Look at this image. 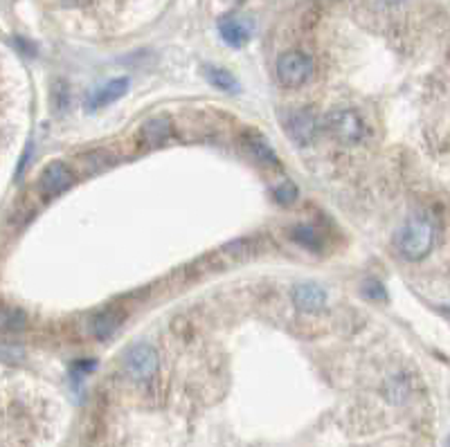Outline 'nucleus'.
Segmentation results:
<instances>
[{
	"label": "nucleus",
	"mask_w": 450,
	"mask_h": 447,
	"mask_svg": "<svg viewBox=\"0 0 450 447\" xmlns=\"http://www.w3.org/2000/svg\"><path fill=\"white\" fill-rule=\"evenodd\" d=\"M284 128L288 137L300 144V147H308L320 133V120L315 117V112H311L308 108H298L286 112L284 117Z\"/></svg>",
	"instance_id": "nucleus-5"
},
{
	"label": "nucleus",
	"mask_w": 450,
	"mask_h": 447,
	"mask_svg": "<svg viewBox=\"0 0 450 447\" xmlns=\"http://www.w3.org/2000/svg\"><path fill=\"white\" fill-rule=\"evenodd\" d=\"M27 324V317L21 308H14V306H5L3 308V328L7 330V333H16V330L25 328Z\"/></svg>",
	"instance_id": "nucleus-15"
},
{
	"label": "nucleus",
	"mask_w": 450,
	"mask_h": 447,
	"mask_svg": "<svg viewBox=\"0 0 450 447\" xmlns=\"http://www.w3.org/2000/svg\"><path fill=\"white\" fill-rule=\"evenodd\" d=\"M122 324V315L117 310H102L93 317L90 322V330L97 340H108L115 335V330Z\"/></svg>",
	"instance_id": "nucleus-11"
},
{
	"label": "nucleus",
	"mask_w": 450,
	"mask_h": 447,
	"mask_svg": "<svg viewBox=\"0 0 450 447\" xmlns=\"http://www.w3.org/2000/svg\"><path fill=\"white\" fill-rule=\"evenodd\" d=\"M248 151H250L252 155H255L259 162H266V164H279L275 151L271 149V144L266 142L261 135H257V133H250V135H248Z\"/></svg>",
	"instance_id": "nucleus-14"
},
{
	"label": "nucleus",
	"mask_w": 450,
	"mask_h": 447,
	"mask_svg": "<svg viewBox=\"0 0 450 447\" xmlns=\"http://www.w3.org/2000/svg\"><path fill=\"white\" fill-rule=\"evenodd\" d=\"M219 32L221 38L228 43L230 48H244L250 41V27L246 21L236 19V16H225L219 21Z\"/></svg>",
	"instance_id": "nucleus-9"
},
{
	"label": "nucleus",
	"mask_w": 450,
	"mask_h": 447,
	"mask_svg": "<svg viewBox=\"0 0 450 447\" xmlns=\"http://www.w3.org/2000/svg\"><path fill=\"white\" fill-rule=\"evenodd\" d=\"M205 79L223 93H239V81L234 79L232 72L223 68H212V65L205 68Z\"/></svg>",
	"instance_id": "nucleus-12"
},
{
	"label": "nucleus",
	"mask_w": 450,
	"mask_h": 447,
	"mask_svg": "<svg viewBox=\"0 0 450 447\" xmlns=\"http://www.w3.org/2000/svg\"><path fill=\"white\" fill-rule=\"evenodd\" d=\"M14 48H19L25 56H34L36 54V48L30 46V43H27L25 38H14Z\"/></svg>",
	"instance_id": "nucleus-19"
},
{
	"label": "nucleus",
	"mask_w": 450,
	"mask_h": 447,
	"mask_svg": "<svg viewBox=\"0 0 450 447\" xmlns=\"http://www.w3.org/2000/svg\"><path fill=\"white\" fill-rule=\"evenodd\" d=\"M59 3L66 5V7H83V5L93 3V0H59Z\"/></svg>",
	"instance_id": "nucleus-21"
},
{
	"label": "nucleus",
	"mask_w": 450,
	"mask_h": 447,
	"mask_svg": "<svg viewBox=\"0 0 450 447\" xmlns=\"http://www.w3.org/2000/svg\"><path fill=\"white\" fill-rule=\"evenodd\" d=\"M73 180H75L73 171H70L63 162H50L38 176V191L46 198L59 196L61 191H66L68 186L73 184Z\"/></svg>",
	"instance_id": "nucleus-6"
},
{
	"label": "nucleus",
	"mask_w": 450,
	"mask_h": 447,
	"mask_svg": "<svg viewBox=\"0 0 450 447\" xmlns=\"http://www.w3.org/2000/svg\"><path fill=\"white\" fill-rule=\"evenodd\" d=\"M126 88H129V79L126 77H120V79H112L108 81L106 85H102V88H97L88 99H86V108L90 110H97V108H104L112 102H117L120 97H124Z\"/></svg>",
	"instance_id": "nucleus-8"
},
{
	"label": "nucleus",
	"mask_w": 450,
	"mask_h": 447,
	"mask_svg": "<svg viewBox=\"0 0 450 447\" xmlns=\"http://www.w3.org/2000/svg\"><path fill=\"white\" fill-rule=\"evenodd\" d=\"M367 295L374 297V299H381V301L387 299V295H385V290H383V285H381V283H376V281H370V283H367Z\"/></svg>",
	"instance_id": "nucleus-18"
},
{
	"label": "nucleus",
	"mask_w": 450,
	"mask_h": 447,
	"mask_svg": "<svg viewBox=\"0 0 450 447\" xmlns=\"http://www.w3.org/2000/svg\"><path fill=\"white\" fill-rule=\"evenodd\" d=\"M172 135V122H169L167 115H158V117H151L140 128V140H142L147 147H160Z\"/></svg>",
	"instance_id": "nucleus-10"
},
{
	"label": "nucleus",
	"mask_w": 450,
	"mask_h": 447,
	"mask_svg": "<svg viewBox=\"0 0 450 447\" xmlns=\"http://www.w3.org/2000/svg\"><path fill=\"white\" fill-rule=\"evenodd\" d=\"M293 304L304 312H320L327 306V290L315 281H304L293 288Z\"/></svg>",
	"instance_id": "nucleus-7"
},
{
	"label": "nucleus",
	"mask_w": 450,
	"mask_h": 447,
	"mask_svg": "<svg viewBox=\"0 0 450 447\" xmlns=\"http://www.w3.org/2000/svg\"><path fill=\"white\" fill-rule=\"evenodd\" d=\"M325 128L333 140H338L345 147H354L365 137V122L360 117V112L354 108H338L331 110L325 117Z\"/></svg>",
	"instance_id": "nucleus-3"
},
{
	"label": "nucleus",
	"mask_w": 450,
	"mask_h": 447,
	"mask_svg": "<svg viewBox=\"0 0 450 447\" xmlns=\"http://www.w3.org/2000/svg\"><path fill=\"white\" fill-rule=\"evenodd\" d=\"M434 245V221L426 211L414 214L412 219H407L403 229L399 232V250L405 258L410 261H419L424 258Z\"/></svg>",
	"instance_id": "nucleus-1"
},
{
	"label": "nucleus",
	"mask_w": 450,
	"mask_h": 447,
	"mask_svg": "<svg viewBox=\"0 0 450 447\" xmlns=\"http://www.w3.org/2000/svg\"><path fill=\"white\" fill-rule=\"evenodd\" d=\"M52 99H54V104L59 106L61 110L68 106V85H66V81H56V83H54V88H52Z\"/></svg>",
	"instance_id": "nucleus-17"
},
{
	"label": "nucleus",
	"mask_w": 450,
	"mask_h": 447,
	"mask_svg": "<svg viewBox=\"0 0 450 447\" xmlns=\"http://www.w3.org/2000/svg\"><path fill=\"white\" fill-rule=\"evenodd\" d=\"M30 153H32V144H30V147H27V151H25V155H23V160H21V167H19L16 178H21V176H23V171H25L27 162H30Z\"/></svg>",
	"instance_id": "nucleus-20"
},
{
	"label": "nucleus",
	"mask_w": 450,
	"mask_h": 447,
	"mask_svg": "<svg viewBox=\"0 0 450 447\" xmlns=\"http://www.w3.org/2000/svg\"><path fill=\"white\" fill-rule=\"evenodd\" d=\"M383 3H387V5H394V3H401V0H383Z\"/></svg>",
	"instance_id": "nucleus-22"
},
{
	"label": "nucleus",
	"mask_w": 450,
	"mask_h": 447,
	"mask_svg": "<svg viewBox=\"0 0 450 447\" xmlns=\"http://www.w3.org/2000/svg\"><path fill=\"white\" fill-rule=\"evenodd\" d=\"M291 238L302 245L304 250H311V252H320L322 250V236L315 232L313 227H308V225H298V227H293L291 229Z\"/></svg>",
	"instance_id": "nucleus-13"
},
{
	"label": "nucleus",
	"mask_w": 450,
	"mask_h": 447,
	"mask_svg": "<svg viewBox=\"0 0 450 447\" xmlns=\"http://www.w3.org/2000/svg\"><path fill=\"white\" fill-rule=\"evenodd\" d=\"M273 196H275L277 203H281V205H293L295 200H298L300 191H298V186H295V182L284 180V182H279L273 189Z\"/></svg>",
	"instance_id": "nucleus-16"
},
{
	"label": "nucleus",
	"mask_w": 450,
	"mask_h": 447,
	"mask_svg": "<svg viewBox=\"0 0 450 447\" xmlns=\"http://www.w3.org/2000/svg\"><path fill=\"white\" fill-rule=\"evenodd\" d=\"M158 367H160L158 351L145 342L129 346L122 355V369L133 382H149L158 373Z\"/></svg>",
	"instance_id": "nucleus-2"
},
{
	"label": "nucleus",
	"mask_w": 450,
	"mask_h": 447,
	"mask_svg": "<svg viewBox=\"0 0 450 447\" xmlns=\"http://www.w3.org/2000/svg\"><path fill=\"white\" fill-rule=\"evenodd\" d=\"M313 70H315V63L311 56L298 50L284 52L277 59V77L281 85H286V88H300V85H304L311 79Z\"/></svg>",
	"instance_id": "nucleus-4"
}]
</instances>
